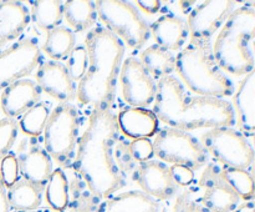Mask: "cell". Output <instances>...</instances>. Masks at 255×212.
<instances>
[{
    "mask_svg": "<svg viewBox=\"0 0 255 212\" xmlns=\"http://www.w3.org/2000/svg\"><path fill=\"white\" fill-rule=\"evenodd\" d=\"M119 136L117 116L112 110L92 111L77 144L72 170L101 200L127 185V176L120 171L114 157Z\"/></svg>",
    "mask_w": 255,
    "mask_h": 212,
    "instance_id": "6da1fadb",
    "label": "cell"
},
{
    "mask_svg": "<svg viewBox=\"0 0 255 212\" xmlns=\"http://www.w3.org/2000/svg\"><path fill=\"white\" fill-rule=\"evenodd\" d=\"M152 111L168 127L186 132L236 124L232 104L224 99L192 96L178 77L172 75L157 81Z\"/></svg>",
    "mask_w": 255,
    "mask_h": 212,
    "instance_id": "7a4b0ae2",
    "label": "cell"
},
{
    "mask_svg": "<svg viewBox=\"0 0 255 212\" xmlns=\"http://www.w3.org/2000/svg\"><path fill=\"white\" fill-rule=\"evenodd\" d=\"M89 65L84 77L76 85L80 105L92 111L112 110L116 99L117 79L126 47L121 40L96 25L85 37Z\"/></svg>",
    "mask_w": 255,
    "mask_h": 212,
    "instance_id": "3957f363",
    "label": "cell"
},
{
    "mask_svg": "<svg viewBox=\"0 0 255 212\" xmlns=\"http://www.w3.org/2000/svg\"><path fill=\"white\" fill-rule=\"evenodd\" d=\"M255 9L253 4L236 7L221 26L212 54L222 71L246 76L254 71Z\"/></svg>",
    "mask_w": 255,
    "mask_h": 212,
    "instance_id": "277c9868",
    "label": "cell"
},
{
    "mask_svg": "<svg viewBox=\"0 0 255 212\" xmlns=\"http://www.w3.org/2000/svg\"><path fill=\"white\" fill-rule=\"evenodd\" d=\"M182 85L198 96L224 99L234 92V84L217 65L211 42L189 41L176 56V69Z\"/></svg>",
    "mask_w": 255,
    "mask_h": 212,
    "instance_id": "5b68a950",
    "label": "cell"
},
{
    "mask_svg": "<svg viewBox=\"0 0 255 212\" xmlns=\"http://www.w3.org/2000/svg\"><path fill=\"white\" fill-rule=\"evenodd\" d=\"M80 132L79 110L71 102H60L50 112L42 131V145L60 169L72 166Z\"/></svg>",
    "mask_w": 255,
    "mask_h": 212,
    "instance_id": "8992f818",
    "label": "cell"
},
{
    "mask_svg": "<svg viewBox=\"0 0 255 212\" xmlns=\"http://www.w3.org/2000/svg\"><path fill=\"white\" fill-rule=\"evenodd\" d=\"M97 19L102 26L116 35L125 47L139 50L148 42L149 25L136 6L124 0H99L95 2Z\"/></svg>",
    "mask_w": 255,
    "mask_h": 212,
    "instance_id": "52a82bcc",
    "label": "cell"
},
{
    "mask_svg": "<svg viewBox=\"0 0 255 212\" xmlns=\"http://www.w3.org/2000/svg\"><path fill=\"white\" fill-rule=\"evenodd\" d=\"M152 145L153 156L163 164L183 165L198 171L209 162L208 152L189 132L166 126L157 131Z\"/></svg>",
    "mask_w": 255,
    "mask_h": 212,
    "instance_id": "ba28073f",
    "label": "cell"
},
{
    "mask_svg": "<svg viewBox=\"0 0 255 212\" xmlns=\"http://www.w3.org/2000/svg\"><path fill=\"white\" fill-rule=\"evenodd\" d=\"M201 144L222 166L251 170L254 162L253 142L232 127L209 129L202 135Z\"/></svg>",
    "mask_w": 255,
    "mask_h": 212,
    "instance_id": "9c48e42d",
    "label": "cell"
},
{
    "mask_svg": "<svg viewBox=\"0 0 255 212\" xmlns=\"http://www.w3.org/2000/svg\"><path fill=\"white\" fill-rule=\"evenodd\" d=\"M42 59L34 39H21L0 51V91L17 80L26 79Z\"/></svg>",
    "mask_w": 255,
    "mask_h": 212,
    "instance_id": "30bf717a",
    "label": "cell"
},
{
    "mask_svg": "<svg viewBox=\"0 0 255 212\" xmlns=\"http://www.w3.org/2000/svg\"><path fill=\"white\" fill-rule=\"evenodd\" d=\"M237 1L233 0H207L194 5L187 14L191 41L211 42L212 36L221 29L232 11L236 9Z\"/></svg>",
    "mask_w": 255,
    "mask_h": 212,
    "instance_id": "8fae6325",
    "label": "cell"
},
{
    "mask_svg": "<svg viewBox=\"0 0 255 212\" xmlns=\"http://www.w3.org/2000/svg\"><path fill=\"white\" fill-rule=\"evenodd\" d=\"M119 76L122 96L129 106L147 109L153 104L157 81L146 71L137 57L128 56L122 61Z\"/></svg>",
    "mask_w": 255,
    "mask_h": 212,
    "instance_id": "7c38bea8",
    "label": "cell"
},
{
    "mask_svg": "<svg viewBox=\"0 0 255 212\" xmlns=\"http://www.w3.org/2000/svg\"><path fill=\"white\" fill-rule=\"evenodd\" d=\"M201 197L197 201L211 212H232L239 205L238 195L224 180L218 162H208L198 181Z\"/></svg>",
    "mask_w": 255,
    "mask_h": 212,
    "instance_id": "4fadbf2b",
    "label": "cell"
},
{
    "mask_svg": "<svg viewBox=\"0 0 255 212\" xmlns=\"http://www.w3.org/2000/svg\"><path fill=\"white\" fill-rule=\"evenodd\" d=\"M14 154L16 156L19 174L22 180L44 187L54 167L51 157L49 156L39 137H22Z\"/></svg>",
    "mask_w": 255,
    "mask_h": 212,
    "instance_id": "5bb4252c",
    "label": "cell"
},
{
    "mask_svg": "<svg viewBox=\"0 0 255 212\" xmlns=\"http://www.w3.org/2000/svg\"><path fill=\"white\" fill-rule=\"evenodd\" d=\"M132 180L142 192L157 201H168L178 192V185L172 177L169 167L157 160L138 162L132 171Z\"/></svg>",
    "mask_w": 255,
    "mask_h": 212,
    "instance_id": "9a60e30c",
    "label": "cell"
},
{
    "mask_svg": "<svg viewBox=\"0 0 255 212\" xmlns=\"http://www.w3.org/2000/svg\"><path fill=\"white\" fill-rule=\"evenodd\" d=\"M35 82L41 91L60 102H71L76 97V82L72 81L62 62H41L35 72Z\"/></svg>",
    "mask_w": 255,
    "mask_h": 212,
    "instance_id": "2e32d148",
    "label": "cell"
},
{
    "mask_svg": "<svg viewBox=\"0 0 255 212\" xmlns=\"http://www.w3.org/2000/svg\"><path fill=\"white\" fill-rule=\"evenodd\" d=\"M41 100V90L34 80L21 79L1 90L0 109L5 116L16 120Z\"/></svg>",
    "mask_w": 255,
    "mask_h": 212,
    "instance_id": "e0dca14e",
    "label": "cell"
},
{
    "mask_svg": "<svg viewBox=\"0 0 255 212\" xmlns=\"http://www.w3.org/2000/svg\"><path fill=\"white\" fill-rule=\"evenodd\" d=\"M255 74L246 75L233 95L232 109L239 130L247 139L253 142L255 130Z\"/></svg>",
    "mask_w": 255,
    "mask_h": 212,
    "instance_id": "ac0fdd59",
    "label": "cell"
},
{
    "mask_svg": "<svg viewBox=\"0 0 255 212\" xmlns=\"http://www.w3.org/2000/svg\"><path fill=\"white\" fill-rule=\"evenodd\" d=\"M156 45L168 51H181L189 37L186 20L174 14H163L149 25Z\"/></svg>",
    "mask_w": 255,
    "mask_h": 212,
    "instance_id": "d6986e66",
    "label": "cell"
},
{
    "mask_svg": "<svg viewBox=\"0 0 255 212\" xmlns=\"http://www.w3.org/2000/svg\"><path fill=\"white\" fill-rule=\"evenodd\" d=\"M116 116L119 130L132 140L149 139L158 131L159 120L152 110L127 106Z\"/></svg>",
    "mask_w": 255,
    "mask_h": 212,
    "instance_id": "ffe728a7",
    "label": "cell"
},
{
    "mask_svg": "<svg viewBox=\"0 0 255 212\" xmlns=\"http://www.w3.org/2000/svg\"><path fill=\"white\" fill-rule=\"evenodd\" d=\"M30 24L29 7L21 1H0V49L15 41Z\"/></svg>",
    "mask_w": 255,
    "mask_h": 212,
    "instance_id": "44dd1931",
    "label": "cell"
},
{
    "mask_svg": "<svg viewBox=\"0 0 255 212\" xmlns=\"http://www.w3.org/2000/svg\"><path fill=\"white\" fill-rule=\"evenodd\" d=\"M95 212H167V209L144 192L127 191L104 200Z\"/></svg>",
    "mask_w": 255,
    "mask_h": 212,
    "instance_id": "7402d4cb",
    "label": "cell"
},
{
    "mask_svg": "<svg viewBox=\"0 0 255 212\" xmlns=\"http://www.w3.org/2000/svg\"><path fill=\"white\" fill-rule=\"evenodd\" d=\"M44 187L31 184L26 180H17L6 191L7 204L10 209L17 212L31 211L41 205Z\"/></svg>",
    "mask_w": 255,
    "mask_h": 212,
    "instance_id": "603a6c76",
    "label": "cell"
},
{
    "mask_svg": "<svg viewBox=\"0 0 255 212\" xmlns=\"http://www.w3.org/2000/svg\"><path fill=\"white\" fill-rule=\"evenodd\" d=\"M138 60L146 71L157 81L172 75L176 69V56L156 44L142 50Z\"/></svg>",
    "mask_w": 255,
    "mask_h": 212,
    "instance_id": "cb8c5ba5",
    "label": "cell"
},
{
    "mask_svg": "<svg viewBox=\"0 0 255 212\" xmlns=\"http://www.w3.org/2000/svg\"><path fill=\"white\" fill-rule=\"evenodd\" d=\"M64 19L71 31L82 32L91 30L97 22L95 1L90 0H69L64 2Z\"/></svg>",
    "mask_w": 255,
    "mask_h": 212,
    "instance_id": "d4e9b609",
    "label": "cell"
},
{
    "mask_svg": "<svg viewBox=\"0 0 255 212\" xmlns=\"http://www.w3.org/2000/svg\"><path fill=\"white\" fill-rule=\"evenodd\" d=\"M30 21L37 29L44 32H50L60 26L64 19V2L59 0H36L30 1Z\"/></svg>",
    "mask_w": 255,
    "mask_h": 212,
    "instance_id": "484cf974",
    "label": "cell"
},
{
    "mask_svg": "<svg viewBox=\"0 0 255 212\" xmlns=\"http://www.w3.org/2000/svg\"><path fill=\"white\" fill-rule=\"evenodd\" d=\"M101 202L85 180L74 172L69 181V204L65 212H95Z\"/></svg>",
    "mask_w": 255,
    "mask_h": 212,
    "instance_id": "4316f807",
    "label": "cell"
},
{
    "mask_svg": "<svg viewBox=\"0 0 255 212\" xmlns=\"http://www.w3.org/2000/svg\"><path fill=\"white\" fill-rule=\"evenodd\" d=\"M76 46V36L67 26H57L46 34L44 44L40 47L41 54H45L52 61L66 60L70 52Z\"/></svg>",
    "mask_w": 255,
    "mask_h": 212,
    "instance_id": "83f0119b",
    "label": "cell"
},
{
    "mask_svg": "<svg viewBox=\"0 0 255 212\" xmlns=\"http://www.w3.org/2000/svg\"><path fill=\"white\" fill-rule=\"evenodd\" d=\"M44 196L47 205L56 212H65L69 204V179L62 169L52 170L44 186Z\"/></svg>",
    "mask_w": 255,
    "mask_h": 212,
    "instance_id": "f1b7e54d",
    "label": "cell"
},
{
    "mask_svg": "<svg viewBox=\"0 0 255 212\" xmlns=\"http://www.w3.org/2000/svg\"><path fill=\"white\" fill-rule=\"evenodd\" d=\"M51 105L46 101H39L20 116L19 129L29 137H40L51 112Z\"/></svg>",
    "mask_w": 255,
    "mask_h": 212,
    "instance_id": "f546056e",
    "label": "cell"
},
{
    "mask_svg": "<svg viewBox=\"0 0 255 212\" xmlns=\"http://www.w3.org/2000/svg\"><path fill=\"white\" fill-rule=\"evenodd\" d=\"M222 166V165H221ZM222 174L229 186L234 190L239 199L244 201H252L254 197V180L249 170L233 169L222 166Z\"/></svg>",
    "mask_w": 255,
    "mask_h": 212,
    "instance_id": "4dcf8cb0",
    "label": "cell"
},
{
    "mask_svg": "<svg viewBox=\"0 0 255 212\" xmlns=\"http://www.w3.org/2000/svg\"><path fill=\"white\" fill-rule=\"evenodd\" d=\"M89 65L86 47L84 45H76L66 59V71L74 82H79L84 77Z\"/></svg>",
    "mask_w": 255,
    "mask_h": 212,
    "instance_id": "1f68e13d",
    "label": "cell"
},
{
    "mask_svg": "<svg viewBox=\"0 0 255 212\" xmlns=\"http://www.w3.org/2000/svg\"><path fill=\"white\" fill-rule=\"evenodd\" d=\"M19 135L17 121L10 117L0 119V160L6 156L16 142Z\"/></svg>",
    "mask_w": 255,
    "mask_h": 212,
    "instance_id": "d6a6232c",
    "label": "cell"
},
{
    "mask_svg": "<svg viewBox=\"0 0 255 212\" xmlns=\"http://www.w3.org/2000/svg\"><path fill=\"white\" fill-rule=\"evenodd\" d=\"M114 157L119 170L122 174L126 175V176L127 174L133 171L134 167L138 164L134 160V157L132 156L131 150H129V144H125L124 141H121L120 144L116 142V145L114 147Z\"/></svg>",
    "mask_w": 255,
    "mask_h": 212,
    "instance_id": "836d02e7",
    "label": "cell"
},
{
    "mask_svg": "<svg viewBox=\"0 0 255 212\" xmlns=\"http://www.w3.org/2000/svg\"><path fill=\"white\" fill-rule=\"evenodd\" d=\"M0 176L6 189L12 186L19 180V165L14 152H9L6 156L0 160Z\"/></svg>",
    "mask_w": 255,
    "mask_h": 212,
    "instance_id": "e575fe53",
    "label": "cell"
},
{
    "mask_svg": "<svg viewBox=\"0 0 255 212\" xmlns=\"http://www.w3.org/2000/svg\"><path fill=\"white\" fill-rule=\"evenodd\" d=\"M172 212H211L202 206L197 200L192 197L191 192H183L174 201Z\"/></svg>",
    "mask_w": 255,
    "mask_h": 212,
    "instance_id": "d590c367",
    "label": "cell"
},
{
    "mask_svg": "<svg viewBox=\"0 0 255 212\" xmlns=\"http://www.w3.org/2000/svg\"><path fill=\"white\" fill-rule=\"evenodd\" d=\"M129 150L137 162L148 161L153 157V145L149 139L133 140L129 144Z\"/></svg>",
    "mask_w": 255,
    "mask_h": 212,
    "instance_id": "8d00e7d4",
    "label": "cell"
},
{
    "mask_svg": "<svg viewBox=\"0 0 255 212\" xmlns=\"http://www.w3.org/2000/svg\"><path fill=\"white\" fill-rule=\"evenodd\" d=\"M172 177L178 186L186 187L194 182V171L183 165H172L169 167Z\"/></svg>",
    "mask_w": 255,
    "mask_h": 212,
    "instance_id": "74e56055",
    "label": "cell"
},
{
    "mask_svg": "<svg viewBox=\"0 0 255 212\" xmlns=\"http://www.w3.org/2000/svg\"><path fill=\"white\" fill-rule=\"evenodd\" d=\"M136 4L142 11L148 15L157 14L162 7L161 1H158V0H146V1L144 0H138V1H136Z\"/></svg>",
    "mask_w": 255,
    "mask_h": 212,
    "instance_id": "f35d334b",
    "label": "cell"
},
{
    "mask_svg": "<svg viewBox=\"0 0 255 212\" xmlns=\"http://www.w3.org/2000/svg\"><path fill=\"white\" fill-rule=\"evenodd\" d=\"M10 207L7 204L6 197V187H5L4 182H2L1 176H0V212H9Z\"/></svg>",
    "mask_w": 255,
    "mask_h": 212,
    "instance_id": "ab89813d",
    "label": "cell"
},
{
    "mask_svg": "<svg viewBox=\"0 0 255 212\" xmlns=\"http://www.w3.org/2000/svg\"><path fill=\"white\" fill-rule=\"evenodd\" d=\"M232 212H254L253 200H252V201L244 202L243 205H241V206H238L237 209H234Z\"/></svg>",
    "mask_w": 255,
    "mask_h": 212,
    "instance_id": "60d3db41",
    "label": "cell"
},
{
    "mask_svg": "<svg viewBox=\"0 0 255 212\" xmlns=\"http://www.w3.org/2000/svg\"><path fill=\"white\" fill-rule=\"evenodd\" d=\"M196 4H197V1H178V5H179V7H181L182 12L186 15L188 14L192 9H193L194 5Z\"/></svg>",
    "mask_w": 255,
    "mask_h": 212,
    "instance_id": "b9f144b4",
    "label": "cell"
},
{
    "mask_svg": "<svg viewBox=\"0 0 255 212\" xmlns=\"http://www.w3.org/2000/svg\"><path fill=\"white\" fill-rule=\"evenodd\" d=\"M25 212H56L54 210H51L50 207H39L36 210H31V211H25Z\"/></svg>",
    "mask_w": 255,
    "mask_h": 212,
    "instance_id": "7bdbcfd3",
    "label": "cell"
}]
</instances>
